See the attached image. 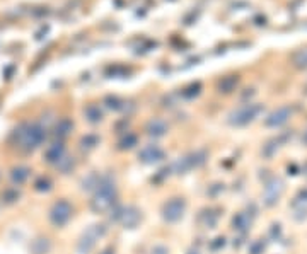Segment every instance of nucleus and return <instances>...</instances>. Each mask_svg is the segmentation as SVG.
<instances>
[{
	"instance_id": "6e6552de",
	"label": "nucleus",
	"mask_w": 307,
	"mask_h": 254,
	"mask_svg": "<svg viewBox=\"0 0 307 254\" xmlns=\"http://www.w3.org/2000/svg\"><path fill=\"white\" fill-rule=\"evenodd\" d=\"M164 159V150L156 145V143H148L138 152V161L143 162V164H156Z\"/></svg>"
},
{
	"instance_id": "393cba45",
	"label": "nucleus",
	"mask_w": 307,
	"mask_h": 254,
	"mask_svg": "<svg viewBox=\"0 0 307 254\" xmlns=\"http://www.w3.org/2000/svg\"><path fill=\"white\" fill-rule=\"evenodd\" d=\"M304 142L307 143V133H305V137H304Z\"/></svg>"
},
{
	"instance_id": "0eeeda50",
	"label": "nucleus",
	"mask_w": 307,
	"mask_h": 254,
	"mask_svg": "<svg viewBox=\"0 0 307 254\" xmlns=\"http://www.w3.org/2000/svg\"><path fill=\"white\" fill-rule=\"evenodd\" d=\"M105 234V228H103V225H92L89 231L84 234L82 239H81V244H79V249H81V252H89L91 249L96 246V241L99 237Z\"/></svg>"
},
{
	"instance_id": "2eb2a0df",
	"label": "nucleus",
	"mask_w": 307,
	"mask_h": 254,
	"mask_svg": "<svg viewBox=\"0 0 307 254\" xmlns=\"http://www.w3.org/2000/svg\"><path fill=\"white\" fill-rule=\"evenodd\" d=\"M72 128H73V123L70 121V119L63 118V119H60V121L57 123V126H55V133H57V137H58V138H65V137L70 135Z\"/></svg>"
},
{
	"instance_id": "f03ea898",
	"label": "nucleus",
	"mask_w": 307,
	"mask_h": 254,
	"mask_svg": "<svg viewBox=\"0 0 307 254\" xmlns=\"http://www.w3.org/2000/svg\"><path fill=\"white\" fill-rule=\"evenodd\" d=\"M116 203V184L111 177H99L91 198V210L94 213H105Z\"/></svg>"
},
{
	"instance_id": "7ed1b4c3",
	"label": "nucleus",
	"mask_w": 307,
	"mask_h": 254,
	"mask_svg": "<svg viewBox=\"0 0 307 254\" xmlns=\"http://www.w3.org/2000/svg\"><path fill=\"white\" fill-rule=\"evenodd\" d=\"M186 212V201L183 198H171L162 205V218L169 223H176L181 220Z\"/></svg>"
},
{
	"instance_id": "4be33fe9",
	"label": "nucleus",
	"mask_w": 307,
	"mask_h": 254,
	"mask_svg": "<svg viewBox=\"0 0 307 254\" xmlns=\"http://www.w3.org/2000/svg\"><path fill=\"white\" fill-rule=\"evenodd\" d=\"M152 254H167V249L164 246H156L152 249Z\"/></svg>"
},
{
	"instance_id": "f257e3e1",
	"label": "nucleus",
	"mask_w": 307,
	"mask_h": 254,
	"mask_svg": "<svg viewBox=\"0 0 307 254\" xmlns=\"http://www.w3.org/2000/svg\"><path fill=\"white\" fill-rule=\"evenodd\" d=\"M44 137H46V132H44V128L38 123H24L12 133L14 145L26 154L36 150L43 143Z\"/></svg>"
},
{
	"instance_id": "20e7f679",
	"label": "nucleus",
	"mask_w": 307,
	"mask_h": 254,
	"mask_svg": "<svg viewBox=\"0 0 307 254\" xmlns=\"http://www.w3.org/2000/svg\"><path fill=\"white\" fill-rule=\"evenodd\" d=\"M72 212H73V208L70 203L67 200H60L52 207V210H49V220H52V223L55 227H63L72 218Z\"/></svg>"
},
{
	"instance_id": "4468645a",
	"label": "nucleus",
	"mask_w": 307,
	"mask_h": 254,
	"mask_svg": "<svg viewBox=\"0 0 307 254\" xmlns=\"http://www.w3.org/2000/svg\"><path fill=\"white\" fill-rule=\"evenodd\" d=\"M251 223H252L251 217L244 212L237 213V215L232 218V227H234V231L237 232H247L251 228Z\"/></svg>"
},
{
	"instance_id": "dca6fc26",
	"label": "nucleus",
	"mask_w": 307,
	"mask_h": 254,
	"mask_svg": "<svg viewBox=\"0 0 307 254\" xmlns=\"http://www.w3.org/2000/svg\"><path fill=\"white\" fill-rule=\"evenodd\" d=\"M11 177L12 181L16 184H22L26 183V179L29 177V169L24 167V166H19V167H14L12 172H11Z\"/></svg>"
},
{
	"instance_id": "6ab92c4d",
	"label": "nucleus",
	"mask_w": 307,
	"mask_h": 254,
	"mask_svg": "<svg viewBox=\"0 0 307 254\" xmlns=\"http://www.w3.org/2000/svg\"><path fill=\"white\" fill-rule=\"evenodd\" d=\"M201 218H205V222H203V225L205 227H214L219 217H217V213H214L212 210H207V212L201 213Z\"/></svg>"
},
{
	"instance_id": "f8f14e48",
	"label": "nucleus",
	"mask_w": 307,
	"mask_h": 254,
	"mask_svg": "<svg viewBox=\"0 0 307 254\" xmlns=\"http://www.w3.org/2000/svg\"><path fill=\"white\" fill-rule=\"evenodd\" d=\"M284 191V184L278 179H275L273 183H270L268 186L265 188V198H266V203L268 205H273L275 201H278V198Z\"/></svg>"
},
{
	"instance_id": "f3484780",
	"label": "nucleus",
	"mask_w": 307,
	"mask_h": 254,
	"mask_svg": "<svg viewBox=\"0 0 307 254\" xmlns=\"http://www.w3.org/2000/svg\"><path fill=\"white\" fill-rule=\"evenodd\" d=\"M86 116H87V119L91 123H97V121H101L103 119V111L99 109V106H89L87 109H86Z\"/></svg>"
},
{
	"instance_id": "aec40b11",
	"label": "nucleus",
	"mask_w": 307,
	"mask_h": 254,
	"mask_svg": "<svg viewBox=\"0 0 307 254\" xmlns=\"http://www.w3.org/2000/svg\"><path fill=\"white\" fill-rule=\"evenodd\" d=\"M34 186H36L38 191H48V189L52 188V181H49L48 177H39Z\"/></svg>"
},
{
	"instance_id": "39448f33",
	"label": "nucleus",
	"mask_w": 307,
	"mask_h": 254,
	"mask_svg": "<svg viewBox=\"0 0 307 254\" xmlns=\"http://www.w3.org/2000/svg\"><path fill=\"white\" fill-rule=\"evenodd\" d=\"M115 220L118 223H121L123 227L133 228L142 220V213L135 207H121L115 210Z\"/></svg>"
},
{
	"instance_id": "412c9836",
	"label": "nucleus",
	"mask_w": 307,
	"mask_h": 254,
	"mask_svg": "<svg viewBox=\"0 0 307 254\" xmlns=\"http://www.w3.org/2000/svg\"><path fill=\"white\" fill-rule=\"evenodd\" d=\"M97 145V137L94 135H89L86 138H82V147H87V148H92Z\"/></svg>"
},
{
	"instance_id": "a211bd4d",
	"label": "nucleus",
	"mask_w": 307,
	"mask_h": 254,
	"mask_svg": "<svg viewBox=\"0 0 307 254\" xmlns=\"http://www.w3.org/2000/svg\"><path fill=\"white\" fill-rule=\"evenodd\" d=\"M137 135L135 133H126V137H123L120 140V148L121 150H125V148H132L137 145Z\"/></svg>"
},
{
	"instance_id": "9d476101",
	"label": "nucleus",
	"mask_w": 307,
	"mask_h": 254,
	"mask_svg": "<svg viewBox=\"0 0 307 254\" xmlns=\"http://www.w3.org/2000/svg\"><path fill=\"white\" fill-rule=\"evenodd\" d=\"M63 157H65V145H63L62 142L52 143V145L46 148V152H44V161L48 164H53V166H57Z\"/></svg>"
},
{
	"instance_id": "9b49d317",
	"label": "nucleus",
	"mask_w": 307,
	"mask_h": 254,
	"mask_svg": "<svg viewBox=\"0 0 307 254\" xmlns=\"http://www.w3.org/2000/svg\"><path fill=\"white\" fill-rule=\"evenodd\" d=\"M145 132H147L148 137H154V138L164 137L167 133V123L164 121V119L154 118V119H150V121L147 123Z\"/></svg>"
},
{
	"instance_id": "423d86ee",
	"label": "nucleus",
	"mask_w": 307,
	"mask_h": 254,
	"mask_svg": "<svg viewBox=\"0 0 307 254\" xmlns=\"http://www.w3.org/2000/svg\"><path fill=\"white\" fill-rule=\"evenodd\" d=\"M261 111V108L258 104H247V106L237 109L236 113L231 114V123L234 126H244V124L251 123L252 119L258 116V113Z\"/></svg>"
},
{
	"instance_id": "b1692460",
	"label": "nucleus",
	"mask_w": 307,
	"mask_h": 254,
	"mask_svg": "<svg viewBox=\"0 0 307 254\" xmlns=\"http://www.w3.org/2000/svg\"><path fill=\"white\" fill-rule=\"evenodd\" d=\"M190 254H200V252H196V251H191Z\"/></svg>"
},
{
	"instance_id": "ddd939ff",
	"label": "nucleus",
	"mask_w": 307,
	"mask_h": 254,
	"mask_svg": "<svg viewBox=\"0 0 307 254\" xmlns=\"http://www.w3.org/2000/svg\"><path fill=\"white\" fill-rule=\"evenodd\" d=\"M290 118V111L287 108H280V109H276L275 113H271L268 118H266V126H271V128H275V126H280V124H284L287 119Z\"/></svg>"
},
{
	"instance_id": "5701e85b",
	"label": "nucleus",
	"mask_w": 307,
	"mask_h": 254,
	"mask_svg": "<svg viewBox=\"0 0 307 254\" xmlns=\"http://www.w3.org/2000/svg\"><path fill=\"white\" fill-rule=\"evenodd\" d=\"M99 254H115V249H113V247H106V249H103V251L99 252Z\"/></svg>"
},
{
	"instance_id": "1a4fd4ad",
	"label": "nucleus",
	"mask_w": 307,
	"mask_h": 254,
	"mask_svg": "<svg viewBox=\"0 0 307 254\" xmlns=\"http://www.w3.org/2000/svg\"><path fill=\"white\" fill-rule=\"evenodd\" d=\"M203 161H205V159H203V154H198V152L190 154V156H186V157H183L177 161L176 171L177 172H186L193 167H198L200 164H203Z\"/></svg>"
}]
</instances>
